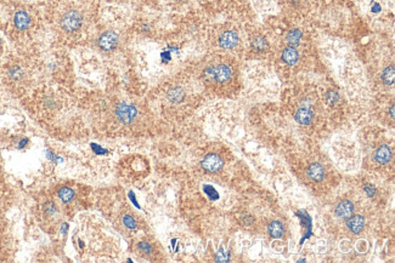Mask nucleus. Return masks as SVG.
I'll return each mask as SVG.
<instances>
[{"instance_id":"nucleus-15","label":"nucleus","mask_w":395,"mask_h":263,"mask_svg":"<svg viewBox=\"0 0 395 263\" xmlns=\"http://www.w3.org/2000/svg\"><path fill=\"white\" fill-rule=\"evenodd\" d=\"M381 79H382V83L386 87H392L394 84L395 71L393 66H389V67L383 69L382 74H381Z\"/></svg>"},{"instance_id":"nucleus-24","label":"nucleus","mask_w":395,"mask_h":263,"mask_svg":"<svg viewBox=\"0 0 395 263\" xmlns=\"http://www.w3.org/2000/svg\"><path fill=\"white\" fill-rule=\"evenodd\" d=\"M365 190H366V193L370 196H374L375 194H376V189H375V188L372 187L371 184H366L365 185Z\"/></svg>"},{"instance_id":"nucleus-21","label":"nucleus","mask_w":395,"mask_h":263,"mask_svg":"<svg viewBox=\"0 0 395 263\" xmlns=\"http://www.w3.org/2000/svg\"><path fill=\"white\" fill-rule=\"evenodd\" d=\"M138 248H139V250L141 251V253H144V254H146V255L152 254V251H154V249H152V246L150 245L149 243H146V242L139 243Z\"/></svg>"},{"instance_id":"nucleus-3","label":"nucleus","mask_w":395,"mask_h":263,"mask_svg":"<svg viewBox=\"0 0 395 263\" xmlns=\"http://www.w3.org/2000/svg\"><path fill=\"white\" fill-rule=\"evenodd\" d=\"M115 114L117 119L124 125H130L138 118V109L133 104L122 102L116 107Z\"/></svg>"},{"instance_id":"nucleus-23","label":"nucleus","mask_w":395,"mask_h":263,"mask_svg":"<svg viewBox=\"0 0 395 263\" xmlns=\"http://www.w3.org/2000/svg\"><path fill=\"white\" fill-rule=\"evenodd\" d=\"M327 97H331V98H327V99H328V101L332 102V103H333V102H337V101H338L339 96H338L336 92H333V91H331V92H328V93H327Z\"/></svg>"},{"instance_id":"nucleus-14","label":"nucleus","mask_w":395,"mask_h":263,"mask_svg":"<svg viewBox=\"0 0 395 263\" xmlns=\"http://www.w3.org/2000/svg\"><path fill=\"white\" fill-rule=\"evenodd\" d=\"M268 232L271 238H281L285 233V228L280 221H272L268 226Z\"/></svg>"},{"instance_id":"nucleus-1","label":"nucleus","mask_w":395,"mask_h":263,"mask_svg":"<svg viewBox=\"0 0 395 263\" xmlns=\"http://www.w3.org/2000/svg\"><path fill=\"white\" fill-rule=\"evenodd\" d=\"M84 12L77 5L69 4L65 6L58 16V28L65 34L73 35L80 32L84 26Z\"/></svg>"},{"instance_id":"nucleus-12","label":"nucleus","mask_w":395,"mask_h":263,"mask_svg":"<svg viewBox=\"0 0 395 263\" xmlns=\"http://www.w3.org/2000/svg\"><path fill=\"white\" fill-rule=\"evenodd\" d=\"M307 175L315 182H321L325 178V168L320 163H313L307 170Z\"/></svg>"},{"instance_id":"nucleus-10","label":"nucleus","mask_w":395,"mask_h":263,"mask_svg":"<svg viewBox=\"0 0 395 263\" xmlns=\"http://www.w3.org/2000/svg\"><path fill=\"white\" fill-rule=\"evenodd\" d=\"M294 119L300 125H309L314 120V112L308 107H300L294 114Z\"/></svg>"},{"instance_id":"nucleus-11","label":"nucleus","mask_w":395,"mask_h":263,"mask_svg":"<svg viewBox=\"0 0 395 263\" xmlns=\"http://www.w3.org/2000/svg\"><path fill=\"white\" fill-rule=\"evenodd\" d=\"M354 212V205L350 200H342L335 209V214L339 218H347L350 217Z\"/></svg>"},{"instance_id":"nucleus-4","label":"nucleus","mask_w":395,"mask_h":263,"mask_svg":"<svg viewBox=\"0 0 395 263\" xmlns=\"http://www.w3.org/2000/svg\"><path fill=\"white\" fill-rule=\"evenodd\" d=\"M97 48L104 52H111L117 49L119 44V37L113 30H107L100 34V37L96 40Z\"/></svg>"},{"instance_id":"nucleus-16","label":"nucleus","mask_w":395,"mask_h":263,"mask_svg":"<svg viewBox=\"0 0 395 263\" xmlns=\"http://www.w3.org/2000/svg\"><path fill=\"white\" fill-rule=\"evenodd\" d=\"M302 37H303L302 30L292 29V30H289L288 34L286 35V41L288 43V46H293V48H296L297 45H299Z\"/></svg>"},{"instance_id":"nucleus-19","label":"nucleus","mask_w":395,"mask_h":263,"mask_svg":"<svg viewBox=\"0 0 395 263\" xmlns=\"http://www.w3.org/2000/svg\"><path fill=\"white\" fill-rule=\"evenodd\" d=\"M184 97V91L183 88H171V90L168 91V98L169 101L172 102H175V103H178V102H180Z\"/></svg>"},{"instance_id":"nucleus-2","label":"nucleus","mask_w":395,"mask_h":263,"mask_svg":"<svg viewBox=\"0 0 395 263\" xmlns=\"http://www.w3.org/2000/svg\"><path fill=\"white\" fill-rule=\"evenodd\" d=\"M233 78V68L231 65L225 62L209 65L203 71V79L208 84L224 85L230 83Z\"/></svg>"},{"instance_id":"nucleus-25","label":"nucleus","mask_w":395,"mask_h":263,"mask_svg":"<svg viewBox=\"0 0 395 263\" xmlns=\"http://www.w3.org/2000/svg\"><path fill=\"white\" fill-rule=\"evenodd\" d=\"M218 1L219 0H199V2H202V4H204V5H213Z\"/></svg>"},{"instance_id":"nucleus-7","label":"nucleus","mask_w":395,"mask_h":263,"mask_svg":"<svg viewBox=\"0 0 395 263\" xmlns=\"http://www.w3.org/2000/svg\"><path fill=\"white\" fill-rule=\"evenodd\" d=\"M392 156H393V153H392L391 147L387 146V145H383V146L378 147L376 151H375L374 159L376 160L377 164L386 165L392 160Z\"/></svg>"},{"instance_id":"nucleus-8","label":"nucleus","mask_w":395,"mask_h":263,"mask_svg":"<svg viewBox=\"0 0 395 263\" xmlns=\"http://www.w3.org/2000/svg\"><path fill=\"white\" fill-rule=\"evenodd\" d=\"M13 23H15V27L18 30H26L29 28L30 23H32V20H30V16L27 11L19 10L15 13L13 16Z\"/></svg>"},{"instance_id":"nucleus-9","label":"nucleus","mask_w":395,"mask_h":263,"mask_svg":"<svg viewBox=\"0 0 395 263\" xmlns=\"http://www.w3.org/2000/svg\"><path fill=\"white\" fill-rule=\"evenodd\" d=\"M347 227L352 233L359 234L365 228V220L360 215H352L347 218Z\"/></svg>"},{"instance_id":"nucleus-27","label":"nucleus","mask_w":395,"mask_h":263,"mask_svg":"<svg viewBox=\"0 0 395 263\" xmlns=\"http://www.w3.org/2000/svg\"><path fill=\"white\" fill-rule=\"evenodd\" d=\"M171 1H173V2H179V1H183V0H171Z\"/></svg>"},{"instance_id":"nucleus-6","label":"nucleus","mask_w":395,"mask_h":263,"mask_svg":"<svg viewBox=\"0 0 395 263\" xmlns=\"http://www.w3.org/2000/svg\"><path fill=\"white\" fill-rule=\"evenodd\" d=\"M201 166L208 173H218L224 166V162L218 154H208L201 162Z\"/></svg>"},{"instance_id":"nucleus-26","label":"nucleus","mask_w":395,"mask_h":263,"mask_svg":"<svg viewBox=\"0 0 395 263\" xmlns=\"http://www.w3.org/2000/svg\"><path fill=\"white\" fill-rule=\"evenodd\" d=\"M391 115H392V119H394V106H392V108H391Z\"/></svg>"},{"instance_id":"nucleus-5","label":"nucleus","mask_w":395,"mask_h":263,"mask_svg":"<svg viewBox=\"0 0 395 263\" xmlns=\"http://www.w3.org/2000/svg\"><path fill=\"white\" fill-rule=\"evenodd\" d=\"M216 41H218L219 48L224 50H232L240 43V37H238L236 30H224V32L219 34Z\"/></svg>"},{"instance_id":"nucleus-17","label":"nucleus","mask_w":395,"mask_h":263,"mask_svg":"<svg viewBox=\"0 0 395 263\" xmlns=\"http://www.w3.org/2000/svg\"><path fill=\"white\" fill-rule=\"evenodd\" d=\"M58 198L63 201V203H69V201L73 200L74 198V192L68 187H62L58 189L57 192Z\"/></svg>"},{"instance_id":"nucleus-13","label":"nucleus","mask_w":395,"mask_h":263,"mask_svg":"<svg viewBox=\"0 0 395 263\" xmlns=\"http://www.w3.org/2000/svg\"><path fill=\"white\" fill-rule=\"evenodd\" d=\"M281 59H282L283 63H286L287 66H294L299 60V54L297 51L296 48L293 46H287V48L283 49L282 55H281Z\"/></svg>"},{"instance_id":"nucleus-18","label":"nucleus","mask_w":395,"mask_h":263,"mask_svg":"<svg viewBox=\"0 0 395 263\" xmlns=\"http://www.w3.org/2000/svg\"><path fill=\"white\" fill-rule=\"evenodd\" d=\"M252 46L255 51H259V52L265 51V50L268 49V41H266L265 38L259 35V37H255L254 39L252 40Z\"/></svg>"},{"instance_id":"nucleus-20","label":"nucleus","mask_w":395,"mask_h":263,"mask_svg":"<svg viewBox=\"0 0 395 263\" xmlns=\"http://www.w3.org/2000/svg\"><path fill=\"white\" fill-rule=\"evenodd\" d=\"M24 77V72L23 69L18 66H15V67L9 69V78L13 82H19V80L23 79Z\"/></svg>"},{"instance_id":"nucleus-22","label":"nucleus","mask_w":395,"mask_h":263,"mask_svg":"<svg viewBox=\"0 0 395 263\" xmlns=\"http://www.w3.org/2000/svg\"><path fill=\"white\" fill-rule=\"evenodd\" d=\"M123 223H124V226L128 227V228H130V229H135L136 228L135 220L130 215L124 216V217H123Z\"/></svg>"}]
</instances>
